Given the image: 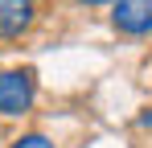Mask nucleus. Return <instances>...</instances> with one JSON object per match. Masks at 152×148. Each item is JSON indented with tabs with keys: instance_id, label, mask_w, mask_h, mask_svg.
<instances>
[{
	"instance_id": "obj_3",
	"label": "nucleus",
	"mask_w": 152,
	"mask_h": 148,
	"mask_svg": "<svg viewBox=\"0 0 152 148\" xmlns=\"http://www.w3.org/2000/svg\"><path fill=\"white\" fill-rule=\"evenodd\" d=\"M37 21V8L33 0H0V41H12V37H25Z\"/></svg>"
},
{
	"instance_id": "obj_2",
	"label": "nucleus",
	"mask_w": 152,
	"mask_h": 148,
	"mask_svg": "<svg viewBox=\"0 0 152 148\" xmlns=\"http://www.w3.org/2000/svg\"><path fill=\"white\" fill-rule=\"evenodd\" d=\"M111 25L127 37L152 33V0H115L111 4Z\"/></svg>"
},
{
	"instance_id": "obj_4",
	"label": "nucleus",
	"mask_w": 152,
	"mask_h": 148,
	"mask_svg": "<svg viewBox=\"0 0 152 148\" xmlns=\"http://www.w3.org/2000/svg\"><path fill=\"white\" fill-rule=\"evenodd\" d=\"M8 148H58V144H53L50 136H41V132H25V136H17Z\"/></svg>"
},
{
	"instance_id": "obj_5",
	"label": "nucleus",
	"mask_w": 152,
	"mask_h": 148,
	"mask_svg": "<svg viewBox=\"0 0 152 148\" xmlns=\"http://www.w3.org/2000/svg\"><path fill=\"white\" fill-rule=\"evenodd\" d=\"M140 127H152V107L144 111V115H140Z\"/></svg>"
},
{
	"instance_id": "obj_1",
	"label": "nucleus",
	"mask_w": 152,
	"mask_h": 148,
	"mask_svg": "<svg viewBox=\"0 0 152 148\" xmlns=\"http://www.w3.org/2000/svg\"><path fill=\"white\" fill-rule=\"evenodd\" d=\"M33 99H37V74L29 70V66L0 70V115L21 119V115H29Z\"/></svg>"
},
{
	"instance_id": "obj_6",
	"label": "nucleus",
	"mask_w": 152,
	"mask_h": 148,
	"mask_svg": "<svg viewBox=\"0 0 152 148\" xmlns=\"http://www.w3.org/2000/svg\"><path fill=\"white\" fill-rule=\"evenodd\" d=\"M74 4H115V0H74Z\"/></svg>"
}]
</instances>
